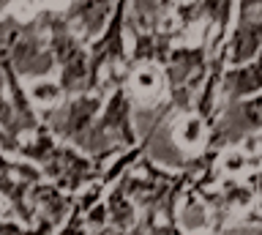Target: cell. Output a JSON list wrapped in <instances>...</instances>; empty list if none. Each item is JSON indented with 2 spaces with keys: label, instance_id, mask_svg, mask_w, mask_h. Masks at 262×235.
<instances>
[{
  "label": "cell",
  "instance_id": "cell-1",
  "mask_svg": "<svg viewBox=\"0 0 262 235\" xmlns=\"http://www.w3.org/2000/svg\"><path fill=\"white\" fill-rule=\"evenodd\" d=\"M16 159L28 161V164L38 167L41 175L57 189H63L71 197H79L90 183H96L104 175L106 159H93L85 156L82 151L71 148V145L60 142L55 132L47 123H41L28 140L19 142L14 153Z\"/></svg>",
  "mask_w": 262,
  "mask_h": 235
},
{
  "label": "cell",
  "instance_id": "cell-2",
  "mask_svg": "<svg viewBox=\"0 0 262 235\" xmlns=\"http://www.w3.org/2000/svg\"><path fill=\"white\" fill-rule=\"evenodd\" d=\"M47 9L6 6L0 14V60L16 71V77H47L55 69V55L47 36Z\"/></svg>",
  "mask_w": 262,
  "mask_h": 235
},
{
  "label": "cell",
  "instance_id": "cell-3",
  "mask_svg": "<svg viewBox=\"0 0 262 235\" xmlns=\"http://www.w3.org/2000/svg\"><path fill=\"white\" fill-rule=\"evenodd\" d=\"M134 99H131L126 85H115L112 93L106 96V104L101 115L88 132L85 142H82V153L93 159H118L120 153L137 148V132H134Z\"/></svg>",
  "mask_w": 262,
  "mask_h": 235
},
{
  "label": "cell",
  "instance_id": "cell-4",
  "mask_svg": "<svg viewBox=\"0 0 262 235\" xmlns=\"http://www.w3.org/2000/svg\"><path fill=\"white\" fill-rule=\"evenodd\" d=\"M210 33H205L202 41H180L172 50L167 66H164V79H167V93H169V110L178 112L180 118L191 115L196 96H200L205 79L210 71Z\"/></svg>",
  "mask_w": 262,
  "mask_h": 235
},
{
  "label": "cell",
  "instance_id": "cell-5",
  "mask_svg": "<svg viewBox=\"0 0 262 235\" xmlns=\"http://www.w3.org/2000/svg\"><path fill=\"white\" fill-rule=\"evenodd\" d=\"M47 36L49 50L55 55V66L60 69V91L66 99L90 91V52L88 44L71 30V25L63 17V9H47Z\"/></svg>",
  "mask_w": 262,
  "mask_h": 235
},
{
  "label": "cell",
  "instance_id": "cell-6",
  "mask_svg": "<svg viewBox=\"0 0 262 235\" xmlns=\"http://www.w3.org/2000/svg\"><path fill=\"white\" fill-rule=\"evenodd\" d=\"M106 91L98 93H82V96H71V99H63L57 104V110H49L41 115V120L52 129L55 137L71 148H82L88 132L93 129V123L101 115L104 104H106Z\"/></svg>",
  "mask_w": 262,
  "mask_h": 235
},
{
  "label": "cell",
  "instance_id": "cell-7",
  "mask_svg": "<svg viewBox=\"0 0 262 235\" xmlns=\"http://www.w3.org/2000/svg\"><path fill=\"white\" fill-rule=\"evenodd\" d=\"M257 132H262V96L243 99V101H229L221 110V115L213 120V126L208 129L205 151L224 153L241 142L254 140Z\"/></svg>",
  "mask_w": 262,
  "mask_h": 235
},
{
  "label": "cell",
  "instance_id": "cell-8",
  "mask_svg": "<svg viewBox=\"0 0 262 235\" xmlns=\"http://www.w3.org/2000/svg\"><path fill=\"white\" fill-rule=\"evenodd\" d=\"M126 0H118V9H115L110 25L93 44L88 47L90 52V91L98 93L104 85V71L110 69L115 71L118 66H123V71L128 69V47H126Z\"/></svg>",
  "mask_w": 262,
  "mask_h": 235
},
{
  "label": "cell",
  "instance_id": "cell-9",
  "mask_svg": "<svg viewBox=\"0 0 262 235\" xmlns=\"http://www.w3.org/2000/svg\"><path fill=\"white\" fill-rule=\"evenodd\" d=\"M41 181H44V175H41L38 167H33L16 156L0 153V197L8 202V208L14 210V216L25 227L38 224V216L30 205V191Z\"/></svg>",
  "mask_w": 262,
  "mask_h": 235
},
{
  "label": "cell",
  "instance_id": "cell-10",
  "mask_svg": "<svg viewBox=\"0 0 262 235\" xmlns=\"http://www.w3.org/2000/svg\"><path fill=\"white\" fill-rule=\"evenodd\" d=\"M229 66H246L262 55V0H243L235 9L227 38Z\"/></svg>",
  "mask_w": 262,
  "mask_h": 235
},
{
  "label": "cell",
  "instance_id": "cell-11",
  "mask_svg": "<svg viewBox=\"0 0 262 235\" xmlns=\"http://www.w3.org/2000/svg\"><path fill=\"white\" fill-rule=\"evenodd\" d=\"M115 9H118V3H110V0H74L63 9V17L74 33L90 47L106 30Z\"/></svg>",
  "mask_w": 262,
  "mask_h": 235
},
{
  "label": "cell",
  "instance_id": "cell-12",
  "mask_svg": "<svg viewBox=\"0 0 262 235\" xmlns=\"http://www.w3.org/2000/svg\"><path fill=\"white\" fill-rule=\"evenodd\" d=\"M134 47L128 55V69L137 66H159L164 69L172 50L180 44V33L175 25H167L161 30H147V33H131Z\"/></svg>",
  "mask_w": 262,
  "mask_h": 235
},
{
  "label": "cell",
  "instance_id": "cell-13",
  "mask_svg": "<svg viewBox=\"0 0 262 235\" xmlns=\"http://www.w3.org/2000/svg\"><path fill=\"white\" fill-rule=\"evenodd\" d=\"M30 205L36 210L38 222H47V224H52L55 230H60L66 224V219L71 216L74 205H77V197H71V194H66L63 189H57L55 183L41 181L36 189L30 191Z\"/></svg>",
  "mask_w": 262,
  "mask_h": 235
},
{
  "label": "cell",
  "instance_id": "cell-14",
  "mask_svg": "<svg viewBox=\"0 0 262 235\" xmlns=\"http://www.w3.org/2000/svg\"><path fill=\"white\" fill-rule=\"evenodd\" d=\"M254 96H262V55L246 66H227L221 77V99L227 104Z\"/></svg>",
  "mask_w": 262,
  "mask_h": 235
},
{
  "label": "cell",
  "instance_id": "cell-15",
  "mask_svg": "<svg viewBox=\"0 0 262 235\" xmlns=\"http://www.w3.org/2000/svg\"><path fill=\"white\" fill-rule=\"evenodd\" d=\"M104 208H106L110 227H115V230H131V227L139 224V210H137L134 202L128 200V194L123 191L120 183H115L112 189L104 194Z\"/></svg>",
  "mask_w": 262,
  "mask_h": 235
},
{
  "label": "cell",
  "instance_id": "cell-16",
  "mask_svg": "<svg viewBox=\"0 0 262 235\" xmlns=\"http://www.w3.org/2000/svg\"><path fill=\"white\" fill-rule=\"evenodd\" d=\"M126 88H131V99L134 96H159L161 85H167L164 79V69L159 66H137L126 69Z\"/></svg>",
  "mask_w": 262,
  "mask_h": 235
},
{
  "label": "cell",
  "instance_id": "cell-17",
  "mask_svg": "<svg viewBox=\"0 0 262 235\" xmlns=\"http://www.w3.org/2000/svg\"><path fill=\"white\" fill-rule=\"evenodd\" d=\"M175 142L183 151H196L200 148V153H202L205 142H208V123H205L202 118H196L194 112L191 115H183L180 118V126H178V134H175Z\"/></svg>",
  "mask_w": 262,
  "mask_h": 235
},
{
  "label": "cell",
  "instance_id": "cell-18",
  "mask_svg": "<svg viewBox=\"0 0 262 235\" xmlns=\"http://www.w3.org/2000/svg\"><path fill=\"white\" fill-rule=\"evenodd\" d=\"M30 96V101H36V104H44V107H52V104H60L66 96L60 91V85L57 82H36L28 91Z\"/></svg>",
  "mask_w": 262,
  "mask_h": 235
},
{
  "label": "cell",
  "instance_id": "cell-19",
  "mask_svg": "<svg viewBox=\"0 0 262 235\" xmlns=\"http://www.w3.org/2000/svg\"><path fill=\"white\" fill-rule=\"evenodd\" d=\"M55 235H90V227H88V222H85V213H82V210L74 205L71 216L66 219V224H63Z\"/></svg>",
  "mask_w": 262,
  "mask_h": 235
},
{
  "label": "cell",
  "instance_id": "cell-20",
  "mask_svg": "<svg viewBox=\"0 0 262 235\" xmlns=\"http://www.w3.org/2000/svg\"><path fill=\"white\" fill-rule=\"evenodd\" d=\"M90 235H150L147 232V227L139 222L137 227H131V230H115V227H104V230H96V232H90Z\"/></svg>",
  "mask_w": 262,
  "mask_h": 235
},
{
  "label": "cell",
  "instance_id": "cell-21",
  "mask_svg": "<svg viewBox=\"0 0 262 235\" xmlns=\"http://www.w3.org/2000/svg\"><path fill=\"white\" fill-rule=\"evenodd\" d=\"M221 235H262V227L259 224H232V227H224Z\"/></svg>",
  "mask_w": 262,
  "mask_h": 235
},
{
  "label": "cell",
  "instance_id": "cell-22",
  "mask_svg": "<svg viewBox=\"0 0 262 235\" xmlns=\"http://www.w3.org/2000/svg\"><path fill=\"white\" fill-rule=\"evenodd\" d=\"M246 183H249V189L254 191V197H259V200H262V167L246 175Z\"/></svg>",
  "mask_w": 262,
  "mask_h": 235
},
{
  "label": "cell",
  "instance_id": "cell-23",
  "mask_svg": "<svg viewBox=\"0 0 262 235\" xmlns=\"http://www.w3.org/2000/svg\"><path fill=\"white\" fill-rule=\"evenodd\" d=\"M254 145H259V148H262V132H259L257 137H254Z\"/></svg>",
  "mask_w": 262,
  "mask_h": 235
}]
</instances>
